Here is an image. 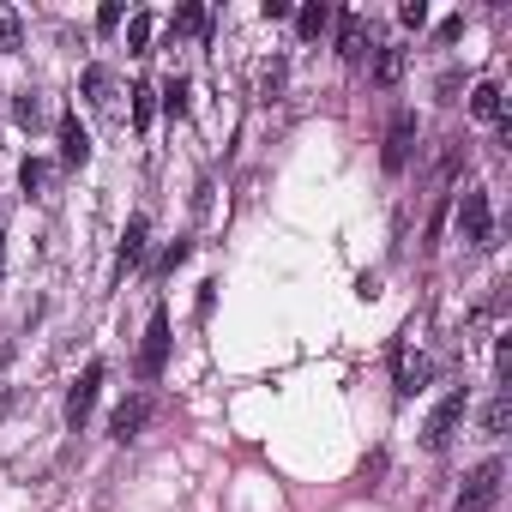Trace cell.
Wrapping results in <instances>:
<instances>
[{
	"label": "cell",
	"mask_w": 512,
	"mask_h": 512,
	"mask_svg": "<svg viewBox=\"0 0 512 512\" xmlns=\"http://www.w3.org/2000/svg\"><path fill=\"white\" fill-rule=\"evenodd\" d=\"M25 43V19L13 7H0V49H19Z\"/></svg>",
	"instance_id": "17"
},
{
	"label": "cell",
	"mask_w": 512,
	"mask_h": 512,
	"mask_svg": "<svg viewBox=\"0 0 512 512\" xmlns=\"http://www.w3.org/2000/svg\"><path fill=\"white\" fill-rule=\"evenodd\" d=\"M500 476H506V464H500V458H482V464L464 476V488H458V506H452V512H488V506L500 500Z\"/></svg>",
	"instance_id": "2"
},
{
	"label": "cell",
	"mask_w": 512,
	"mask_h": 512,
	"mask_svg": "<svg viewBox=\"0 0 512 512\" xmlns=\"http://www.w3.org/2000/svg\"><path fill=\"white\" fill-rule=\"evenodd\" d=\"M151 109H157V91H151V85H139V91H133V127H139V133L151 127Z\"/></svg>",
	"instance_id": "19"
},
{
	"label": "cell",
	"mask_w": 512,
	"mask_h": 512,
	"mask_svg": "<svg viewBox=\"0 0 512 512\" xmlns=\"http://www.w3.org/2000/svg\"><path fill=\"white\" fill-rule=\"evenodd\" d=\"M85 103L115 109V79H109V67H85Z\"/></svg>",
	"instance_id": "12"
},
{
	"label": "cell",
	"mask_w": 512,
	"mask_h": 512,
	"mask_svg": "<svg viewBox=\"0 0 512 512\" xmlns=\"http://www.w3.org/2000/svg\"><path fill=\"white\" fill-rule=\"evenodd\" d=\"M362 43H368V37H362V19L344 13V19H338V55H344V61H362Z\"/></svg>",
	"instance_id": "13"
},
{
	"label": "cell",
	"mask_w": 512,
	"mask_h": 512,
	"mask_svg": "<svg viewBox=\"0 0 512 512\" xmlns=\"http://www.w3.org/2000/svg\"><path fill=\"white\" fill-rule=\"evenodd\" d=\"M115 25H121V7H115V0H109V7L97 13V31H115Z\"/></svg>",
	"instance_id": "26"
},
{
	"label": "cell",
	"mask_w": 512,
	"mask_h": 512,
	"mask_svg": "<svg viewBox=\"0 0 512 512\" xmlns=\"http://www.w3.org/2000/svg\"><path fill=\"white\" fill-rule=\"evenodd\" d=\"M398 73H404V49H380V61H374V85H380V91H392V85H398Z\"/></svg>",
	"instance_id": "15"
},
{
	"label": "cell",
	"mask_w": 512,
	"mask_h": 512,
	"mask_svg": "<svg viewBox=\"0 0 512 512\" xmlns=\"http://www.w3.org/2000/svg\"><path fill=\"white\" fill-rule=\"evenodd\" d=\"M163 109H169L175 121L187 115V85H181V79H169V85H163Z\"/></svg>",
	"instance_id": "20"
},
{
	"label": "cell",
	"mask_w": 512,
	"mask_h": 512,
	"mask_svg": "<svg viewBox=\"0 0 512 512\" xmlns=\"http://www.w3.org/2000/svg\"><path fill=\"white\" fill-rule=\"evenodd\" d=\"M163 362H169V314L157 308V314H151V326H145V350H139V374H145V380H157V374H163Z\"/></svg>",
	"instance_id": "4"
},
{
	"label": "cell",
	"mask_w": 512,
	"mask_h": 512,
	"mask_svg": "<svg viewBox=\"0 0 512 512\" xmlns=\"http://www.w3.org/2000/svg\"><path fill=\"white\" fill-rule=\"evenodd\" d=\"M392 374H398V398H416L428 386V356H410V350H392Z\"/></svg>",
	"instance_id": "7"
},
{
	"label": "cell",
	"mask_w": 512,
	"mask_h": 512,
	"mask_svg": "<svg viewBox=\"0 0 512 512\" xmlns=\"http://www.w3.org/2000/svg\"><path fill=\"white\" fill-rule=\"evenodd\" d=\"M260 91H266V103L284 91V61H272V67H266V85H260Z\"/></svg>",
	"instance_id": "23"
},
{
	"label": "cell",
	"mask_w": 512,
	"mask_h": 512,
	"mask_svg": "<svg viewBox=\"0 0 512 512\" xmlns=\"http://www.w3.org/2000/svg\"><path fill=\"white\" fill-rule=\"evenodd\" d=\"M0 272H7V235H0Z\"/></svg>",
	"instance_id": "27"
},
{
	"label": "cell",
	"mask_w": 512,
	"mask_h": 512,
	"mask_svg": "<svg viewBox=\"0 0 512 512\" xmlns=\"http://www.w3.org/2000/svg\"><path fill=\"white\" fill-rule=\"evenodd\" d=\"M61 163L67 169H85L91 163V133L79 127V115H61Z\"/></svg>",
	"instance_id": "8"
},
{
	"label": "cell",
	"mask_w": 512,
	"mask_h": 512,
	"mask_svg": "<svg viewBox=\"0 0 512 512\" xmlns=\"http://www.w3.org/2000/svg\"><path fill=\"white\" fill-rule=\"evenodd\" d=\"M127 49H133V55L151 49V13H133V25H127Z\"/></svg>",
	"instance_id": "18"
},
{
	"label": "cell",
	"mask_w": 512,
	"mask_h": 512,
	"mask_svg": "<svg viewBox=\"0 0 512 512\" xmlns=\"http://www.w3.org/2000/svg\"><path fill=\"white\" fill-rule=\"evenodd\" d=\"M458 235L470 247H488L494 241V211H488V193L482 187H464V199H458Z\"/></svg>",
	"instance_id": "3"
},
{
	"label": "cell",
	"mask_w": 512,
	"mask_h": 512,
	"mask_svg": "<svg viewBox=\"0 0 512 512\" xmlns=\"http://www.w3.org/2000/svg\"><path fill=\"white\" fill-rule=\"evenodd\" d=\"M145 235H151V223H145V217H133V223H127V235H121V260H115L121 272H133V266L145 260Z\"/></svg>",
	"instance_id": "11"
},
{
	"label": "cell",
	"mask_w": 512,
	"mask_h": 512,
	"mask_svg": "<svg viewBox=\"0 0 512 512\" xmlns=\"http://www.w3.org/2000/svg\"><path fill=\"white\" fill-rule=\"evenodd\" d=\"M97 386H103V362H85L79 386L67 392V422H73V428H85V416H91V404H97Z\"/></svg>",
	"instance_id": "6"
},
{
	"label": "cell",
	"mask_w": 512,
	"mask_h": 512,
	"mask_svg": "<svg viewBox=\"0 0 512 512\" xmlns=\"http://www.w3.org/2000/svg\"><path fill=\"white\" fill-rule=\"evenodd\" d=\"M326 25H332V7H326V0H314V7H302V13H296V31H302L308 43H314Z\"/></svg>",
	"instance_id": "14"
},
{
	"label": "cell",
	"mask_w": 512,
	"mask_h": 512,
	"mask_svg": "<svg viewBox=\"0 0 512 512\" xmlns=\"http://www.w3.org/2000/svg\"><path fill=\"white\" fill-rule=\"evenodd\" d=\"M410 145H416V115H410V109H398V115H392V127H386V169H392V175L410 163Z\"/></svg>",
	"instance_id": "5"
},
{
	"label": "cell",
	"mask_w": 512,
	"mask_h": 512,
	"mask_svg": "<svg viewBox=\"0 0 512 512\" xmlns=\"http://www.w3.org/2000/svg\"><path fill=\"white\" fill-rule=\"evenodd\" d=\"M145 416H151V398L139 392V398H127V404H121V410L109 416V434H115V440L127 446V440H139V428H145Z\"/></svg>",
	"instance_id": "9"
},
{
	"label": "cell",
	"mask_w": 512,
	"mask_h": 512,
	"mask_svg": "<svg viewBox=\"0 0 512 512\" xmlns=\"http://www.w3.org/2000/svg\"><path fill=\"white\" fill-rule=\"evenodd\" d=\"M19 181H25V193H43V187H49V163H37V157H31V163L19 169Z\"/></svg>",
	"instance_id": "21"
},
{
	"label": "cell",
	"mask_w": 512,
	"mask_h": 512,
	"mask_svg": "<svg viewBox=\"0 0 512 512\" xmlns=\"http://www.w3.org/2000/svg\"><path fill=\"white\" fill-rule=\"evenodd\" d=\"M187 260V241H175V247H163V260H157V272H175Z\"/></svg>",
	"instance_id": "24"
},
{
	"label": "cell",
	"mask_w": 512,
	"mask_h": 512,
	"mask_svg": "<svg viewBox=\"0 0 512 512\" xmlns=\"http://www.w3.org/2000/svg\"><path fill=\"white\" fill-rule=\"evenodd\" d=\"M175 31L199 37V31H205V7H181V13H175Z\"/></svg>",
	"instance_id": "22"
},
{
	"label": "cell",
	"mask_w": 512,
	"mask_h": 512,
	"mask_svg": "<svg viewBox=\"0 0 512 512\" xmlns=\"http://www.w3.org/2000/svg\"><path fill=\"white\" fill-rule=\"evenodd\" d=\"M464 410H470V392H464V386H452V392L434 404V416L422 422V446H428V452H446V446H452V434H458V422H464Z\"/></svg>",
	"instance_id": "1"
},
{
	"label": "cell",
	"mask_w": 512,
	"mask_h": 512,
	"mask_svg": "<svg viewBox=\"0 0 512 512\" xmlns=\"http://www.w3.org/2000/svg\"><path fill=\"white\" fill-rule=\"evenodd\" d=\"M470 115L488 121V127H506V103H500V85H494V79H482V85L470 91Z\"/></svg>",
	"instance_id": "10"
},
{
	"label": "cell",
	"mask_w": 512,
	"mask_h": 512,
	"mask_svg": "<svg viewBox=\"0 0 512 512\" xmlns=\"http://www.w3.org/2000/svg\"><path fill=\"white\" fill-rule=\"evenodd\" d=\"M398 19H404V25H410V31H422V25H428V7H422V0H410V7H404V13H398Z\"/></svg>",
	"instance_id": "25"
},
{
	"label": "cell",
	"mask_w": 512,
	"mask_h": 512,
	"mask_svg": "<svg viewBox=\"0 0 512 512\" xmlns=\"http://www.w3.org/2000/svg\"><path fill=\"white\" fill-rule=\"evenodd\" d=\"M506 422H512V398L500 392V398H488V410H482V434H494V440H500V434H506Z\"/></svg>",
	"instance_id": "16"
}]
</instances>
